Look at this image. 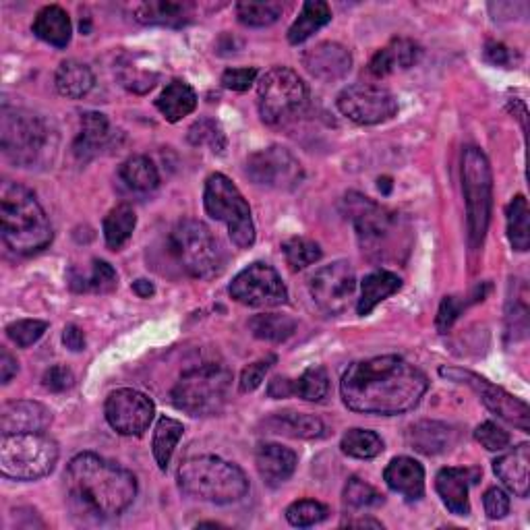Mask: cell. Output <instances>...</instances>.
I'll return each instance as SVG.
<instances>
[{"mask_svg": "<svg viewBox=\"0 0 530 530\" xmlns=\"http://www.w3.org/2000/svg\"><path fill=\"white\" fill-rule=\"evenodd\" d=\"M168 247L181 270L195 280H212L224 270V253L212 230L199 220H181L170 230Z\"/></svg>", "mask_w": 530, "mask_h": 530, "instance_id": "8", "label": "cell"}, {"mask_svg": "<svg viewBox=\"0 0 530 530\" xmlns=\"http://www.w3.org/2000/svg\"><path fill=\"white\" fill-rule=\"evenodd\" d=\"M104 415L108 425L116 433L137 437L150 429L156 415V406L145 394L131 388H123L108 396Z\"/></svg>", "mask_w": 530, "mask_h": 530, "instance_id": "18", "label": "cell"}, {"mask_svg": "<svg viewBox=\"0 0 530 530\" xmlns=\"http://www.w3.org/2000/svg\"><path fill=\"white\" fill-rule=\"evenodd\" d=\"M381 185H384V193H390V181H388V179H384V181L379 179V187H381Z\"/></svg>", "mask_w": 530, "mask_h": 530, "instance_id": "63", "label": "cell"}, {"mask_svg": "<svg viewBox=\"0 0 530 530\" xmlns=\"http://www.w3.org/2000/svg\"><path fill=\"white\" fill-rule=\"evenodd\" d=\"M189 141L195 147L208 145L214 154H222L226 147V135L222 127L212 119H201L189 129Z\"/></svg>", "mask_w": 530, "mask_h": 530, "instance_id": "49", "label": "cell"}, {"mask_svg": "<svg viewBox=\"0 0 530 530\" xmlns=\"http://www.w3.org/2000/svg\"><path fill=\"white\" fill-rule=\"evenodd\" d=\"M32 29L40 40H44L46 44H50L54 48H67L71 42V36H73L69 13L58 5L44 7L36 15Z\"/></svg>", "mask_w": 530, "mask_h": 530, "instance_id": "30", "label": "cell"}, {"mask_svg": "<svg viewBox=\"0 0 530 530\" xmlns=\"http://www.w3.org/2000/svg\"><path fill=\"white\" fill-rule=\"evenodd\" d=\"M439 375L446 377L450 381H456V384H464L470 390H475L481 398V402L497 415L499 419H504L506 423L518 427L520 431L528 433L530 425V410L528 404L522 402L520 398L512 396L510 392H506L504 388H499L495 384H491L489 379L473 373V371H466V369H456V367H441Z\"/></svg>", "mask_w": 530, "mask_h": 530, "instance_id": "14", "label": "cell"}, {"mask_svg": "<svg viewBox=\"0 0 530 530\" xmlns=\"http://www.w3.org/2000/svg\"><path fill=\"white\" fill-rule=\"evenodd\" d=\"M48 330V323L40 319H21L13 321L7 326V336L19 346V348H29L34 346Z\"/></svg>", "mask_w": 530, "mask_h": 530, "instance_id": "50", "label": "cell"}, {"mask_svg": "<svg viewBox=\"0 0 530 530\" xmlns=\"http://www.w3.org/2000/svg\"><path fill=\"white\" fill-rule=\"evenodd\" d=\"M475 439L489 452H502V450H506L510 446V441H512L508 431H504L502 427L491 423V421H487V423L477 427Z\"/></svg>", "mask_w": 530, "mask_h": 530, "instance_id": "51", "label": "cell"}, {"mask_svg": "<svg viewBox=\"0 0 530 530\" xmlns=\"http://www.w3.org/2000/svg\"><path fill=\"white\" fill-rule=\"evenodd\" d=\"M332 21V9L323 0H309L303 5L301 15L297 17L288 29V42L299 46L305 40H309L321 27H326Z\"/></svg>", "mask_w": 530, "mask_h": 530, "instance_id": "34", "label": "cell"}, {"mask_svg": "<svg viewBox=\"0 0 530 530\" xmlns=\"http://www.w3.org/2000/svg\"><path fill=\"white\" fill-rule=\"evenodd\" d=\"M116 137H119V131H114L110 121L106 119V114L102 112H85L81 116V131L79 137L73 145L75 156L81 162H87L100 154L102 150H108L116 143Z\"/></svg>", "mask_w": 530, "mask_h": 530, "instance_id": "22", "label": "cell"}, {"mask_svg": "<svg viewBox=\"0 0 530 530\" xmlns=\"http://www.w3.org/2000/svg\"><path fill=\"white\" fill-rule=\"evenodd\" d=\"M156 108L168 123H179L185 116L195 112L197 94L187 81L174 79L166 85V90L156 100Z\"/></svg>", "mask_w": 530, "mask_h": 530, "instance_id": "31", "label": "cell"}, {"mask_svg": "<svg viewBox=\"0 0 530 530\" xmlns=\"http://www.w3.org/2000/svg\"><path fill=\"white\" fill-rule=\"evenodd\" d=\"M278 359H276V355H270V357H265V359H259V361H255V363H251L249 367H245L243 369V373H241V392H253V390H257L259 386H261V381H263V377H265V373H268L270 369H272V365L276 363Z\"/></svg>", "mask_w": 530, "mask_h": 530, "instance_id": "52", "label": "cell"}, {"mask_svg": "<svg viewBox=\"0 0 530 530\" xmlns=\"http://www.w3.org/2000/svg\"><path fill=\"white\" fill-rule=\"evenodd\" d=\"M284 13L280 3H239L237 17L247 27H268Z\"/></svg>", "mask_w": 530, "mask_h": 530, "instance_id": "47", "label": "cell"}, {"mask_svg": "<svg viewBox=\"0 0 530 530\" xmlns=\"http://www.w3.org/2000/svg\"><path fill=\"white\" fill-rule=\"evenodd\" d=\"M42 384L46 390L50 392H65L69 388H73L75 384V375L71 373V369H67L65 365H54L50 367L44 377H42Z\"/></svg>", "mask_w": 530, "mask_h": 530, "instance_id": "55", "label": "cell"}, {"mask_svg": "<svg viewBox=\"0 0 530 530\" xmlns=\"http://www.w3.org/2000/svg\"><path fill=\"white\" fill-rule=\"evenodd\" d=\"M176 479L183 493L216 506L241 502L249 493V479L243 470L218 456L187 458L179 466Z\"/></svg>", "mask_w": 530, "mask_h": 530, "instance_id": "5", "label": "cell"}, {"mask_svg": "<svg viewBox=\"0 0 530 530\" xmlns=\"http://www.w3.org/2000/svg\"><path fill=\"white\" fill-rule=\"evenodd\" d=\"M528 468H530V446L528 444H520L518 448H514L512 452L504 454L502 458H497L493 462V470L499 477V481H502L518 497L528 495V489H530Z\"/></svg>", "mask_w": 530, "mask_h": 530, "instance_id": "28", "label": "cell"}, {"mask_svg": "<svg viewBox=\"0 0 530 530\" xmlns=\"http://www.w3.org/2000/svg\"><path fill=\"white\" fill-rule=\"evenodd\" d=\"M483 506H485V514L491 520H502L508 516L510 512V497L504 489L499 487H491L485 495H483Z\"/></svg>", "mask_w": 530, "mask_h": 530, "instance_id": "53", "label": "cell"}, {"mask_svg": "<svg viewBox=\"0 0 530 530\" xmlns=\"http://www.w3.org/2000/svg\"><path fill=\"white\" fill-rule=\"evenodd\" d=\"M230 388L232 373L224 365L205 363L179 377L170 392V400L191 417H212L226 406Z\"/></svg>", "mask_w": 530, "mask_h": 530, "instance_id": "7", "label": "cell"}, {"mask_svg": "<svg viewBox=\"0 0 530 530\" xmlns=\"http://www.w3.org/2000/svg\"><path fill=\"white\" fill-rule=\"evenodd\" d=\"M330 392V375L323 367L307 369L297 381H294V396L307 402H321Z\"/></svg>", "mask_w": 530, "mask_h": 530, "instance_id": "44", "label": "cell"}, {"mask_svg": "<svg viewBox=\"0 0 530 530\" xmlns=\"http://www.w3.org/2000/svg\"><path fill=\"white\" fill-rule=\"evenodd\" d=\"M265 429L276 435L292 437V439H319L326 435V425L321 419L305 412H276V415L263 421Z\"/></svg>", "mask_w": 530, "mask_h": 530, "instance_id": "29", "label": "cell"}, {"mask_svg": "<svg viewBox=\"0 0 530 530\" xmlns=\"http://www.w3.org/2000/svg\"><path fill=\"white\" fill-rule=\"evenodd\" d=\"M485 58L491 65L497 67H510L512 65V50L499 42H487L485 46Z\"/></svg>", "mask_w": 530, "mask_h": 530, "instance_id": "57", "label": "cell"}, {"mask_svg": "<svg viewBox=\"0 0 530 530\" xmlns=\"http://www.w3.org/2000/svg\"><path fill=\"white\" fill-rule=\"evenodd\" d=\"M303 65L315 79L334 83L350 73L352 56L338 42H321L303 54Z\"/></svg>", "mask_w": 530, "mask_h": 530, "instance_id": "19", "label": "cell"}, {"mask_svg": "<svg viewBox=\"0 0 530 530\" xmlns=\"http://www.w3.org/2000/svg\"><path fill=\"white\" fill-rule=\"evenodd\" d=\"M458 439V431L439 421H421L417 425H412L408 431V444L412 450H417L425 456H435L450 450Z\"/></svg>", "mask_w": 530, "mask_h": 530, "instance_id": "26", "label": "cell"}, {"mask_svg": "<svg viewBox=\"0 0 530 530\" xmlns=\"http://www.w3.org/2000/svg\"><path fill=\"white\" fill-rule=\"evenodd\" d=\"M58 137L44 116L25 110L3 106L0 112V147L3 154L21 168L42 166L52 160Z\"/></svg>", "mask_w": 530, "mask_h": 530, "instance_id": "6", "label": "cell"}, {"mask_svg": "<svg viewBox=\"0 0 530 530\" xmlns=\"http://www.w3.org/2000/svg\"><path fill=\"white\" fill-rule=\"evenodd\" d=\"M421 58V46L408 38H394L386 48L375 52L369 63V73L377 79H384L394 71L410 69Z\"/></svg>", "mask_w": 530, "mask_h": 530, "instance_id": "24", "label": "cell"}, {"mask_svg": "<svg viewBox=\"0 0 530 530\" xmlns=\"http://www.w3.org/2000/svg\"><path fill=\"white\" fill-rule=\"evenodd\" d=\"M133 292L137 294L139 299H150L152 294L156 292V288L150 280H137V282H133Z\"/></svg>", "mask_w": 530, "mask_h": 530, "instance_id": "61", "label": "cell"}, {"mask_svg": "<svg viewBox=\"0 0 530 530\" xmlns=\"http://www.w3.org/2000/svg\"><path fill=\"white\" fill-rule=\"evenodd\" d=\"M328 516H330V508L323 506L321 502H315V499H301V502H294L286 510V520L292 526H299V528L319 524Z\"/></svg>", "mask_w": 530, "mask_h": 530, "instance_id": "48", "label": "cell"}, {"mask_svg": "<svg viewBox=\"0 0 530 530\" xmlns=\"http://www.w3.org/2000/svg\"><path fill=\"white\" fill-rule=\"evenodd\" d=\"M63 342H65V346H67L69 350H73V352H81V350L85 348V336H83V332H81L77 326H73V323H71V326L65 328V332H63Z\"/></svg>", "mask_w": 530, "mask_h": 530, "instance_id": "59", "label": "cell"}, {"mask_svg": "<svg viewBox=\"0 0 530 530\" xmlns=\"http://www.w3.org/2000/svg\"><path fill=\"white\" fill-rule=\"evenodd\" d=\"M141 61V54H127L121 58L119 65H116V77H119L125 90L133 94L150 92L158 81V71Z\"/></svg>", "mask_w": 530, "mask_h": 530, "instance_id": "35", "label": "cell"}, {"mask_svg": "<svg viewBox=\"0 0 530 530\" xmlns=\"http://www.w3.org/2000/svg\"><path fill=\"white\" fill-rule=\"evenodd\" d=\"M384 481L392 491L406 497L408 502H419L425 495V468L415 458H394L386 468Z\"/></svg>", "mask_w": 530, "mask_h": 530, "instance_id": "25", "label": "cell"}, {"mask_svg": "<svg viewBox=\"0 0 530 530\" xmlns=\"http://www.w3.org/2000/svg\"><path fill=\"white\" fill-rule=\"evenodd\" d=\"M427 390V375L396 355L352 363L340 381L342 400L350 410L381 417L417 408Z\"/></svg>", "mask_w": 530, "mask_h": 530, "instance_id": "1", "label": "cell"}, {"mask_svg": "<svg viewBox=\"0 0 530 530\" xmlns=\"http://www.w3.org/2000/svg\"><path fill=\"white\" fill-rule=\"evenodd\" d=\"M133 13H135V19L143 25L183 27L191 23L195 15V5L174 3V0H150V3L135 5Z\"/></svg>", "mask_w": 530, "mask_h": 530, "instance_id": "27", "label": "cell"}, {"mask_svg": "<svg viewBox=\"0 0 530 530\" xmlns=\"http://www.w3.org/2000/svg\"><path fill=\"white\" fill-rule=\"evenodd\" d=\"M19 367H17V361L9 355L7 350H3V355H0V381L3 384H9V381L17 375Z\"/></svg>", "mask_w": 530, "mask_h": 530, "instance_id": "60", "label": "cell"}, {"mask_svg": "<svg viewBox=\"0 0 530 530\" xmlns=\"http://www.w3.org/2000/svg\"><path fill=\"white\" fill-rule=\"evenodd\" d=\"M203 205L210 218L226 224L232 243L239 249H249L255 243V224L249 203L228 176L216 172L205 181Z\"/></svg>", "mask_w": 530, "mask_h": 530, "instance_id": "12", "label": "cell"}, {"mask_svg": "<svg viewBox=\"0 0 530 530\" xmlns=\"http://www.w3.org/2000/svg\"><path fill=\"white\" fill-rule=\"evenodd\" d=\"M54 83H56L58 94L65 96V98H71V100H79V98L92 92L96 77H94L92 69L87 67L85 63L65 61V63H61V67L56 69Z\"/></svg>", "mask_w": 530, "mask_h": 530, "instance_id": "32", "label": "cell"}, {"mask_svg": "<svg viewBox=\"0 0 530 530\" xmlns=\"http://www.w3.org/2000/svg\"><path fill=\"white\" fill-rule=\"evenodd\" d=\"M257 473L272 487L286 483L297 470V454L280 444H259L255 450Z\"/></svg>", "mask_w": 530, "mask_h": 530, "instance_id": "23", "label": "cell"}, {"mask_svg": "<svg viewBox=\"0 0 530 530\" xmlns=\"http://www.w3.org/2000/svg\"><path fill=\"white\" fill-rule=\"evenodd\" d=\"M183 423H179L176 419H170V417H162L156 425V431H154V441H152V450H154V458L160 466V470H166L170 460H172V454L176 450V446H179V441L183 437Z\"/></svg>", "mask_w": 530, "mask_h": 530, "instance_id": "39", "label": "cell"}, {"mask_svg": "<svg viewBox=\"0 0 530 530\" xmlns=\"http://www.w3.org/2000/svg\"><path fill=\"white\" fill-rule=\"evenodd\" d=\"M508 338L510 340H522L528 332V288L522 280H516L514 294L508 299Z\"/></svg>", "mask_w": 530, "mask_h": 530, "instance_id": "43", "label": "cell"}, {"mask_svg": "<svg viewBox=\"0 0 530 530\" xmlns=\"http://www.w3.org/2000/svg\"><path fill=\"white\" fill-rule=\"evenodd\" d=\"M257 79V69L253 67H239V69H228L222 75V85L226 90L232 92H247L249 87L255 83Z\"/></svg>", "mask_w": 530, "mask_h": 530, "instance_id": "54", "label": "cell"}, {"mask_svg": "<svg viewBox=\"0 0 530 530\" xmlns=\"http://www.w3.org/2000/svg\"><path fill=\"white\" fill-rule=\"evenodd\" d=\"M344 504L352 510H371L384 504V495L359 477H350L344 487Z\"/></svg>", "mask_w": 530, "mask_h": 530, "instance_id": "46", "label": "cell"}, {"mask_svg": "<svg viewBox=\"0 0 530 530\" xmlns=\"http://www.w3.org/2000/svg\"><path fill=\"white\" fill-rule=\"evenodd\" d=\"M342 452L350 458H359V460H371L384 452V441L375 433L367 429H348L342 437L340 444Z\"/></svg>", "mask_w": 530, "mask_h": 530, "instance_id": "42", "label": "cell"}, {"mask_svg": "<svg viewBox=\"0 0 530 530\" xmlns=\"http://www.w3.org/2000/svg\"><path fill=\"white\" fill-rule=\"evenodd\" d=\"M121 181L135 193H152L160 185V172L147 156H133L119 168Z\"/></svg>", "mask_w": 530, "mask_h": 530, "instance_id": "37", "label": "cell"}, {"mask_svg": "<svg viewBox=\"0 0 530 530\" xmlns=\"http://www.w3.org/2000/svg\"><path fill=\"white\" fill-rule=\"evenodd\" d=\"M65 483L73 506L98 518L121 516L137 497V479L131 470L92 452L69 462Z\"/></svg>", "mask_w": 530, "mask_h": 530, "instance_id": "2", "label": "cell"}, {"mask_svg": "<svg viewBox=\"0 0 530 530\" xmlns=\"http://www.w3.org/2000/svg\"><path fill=\"white\" fill-rule=\"evenodd\" d=\"M338 110L357 125H381L394 119L398 100L386 87L373 83H355L340 92Z\"/></svg>", "mask_w": 530, "mask_h": 530, "instance_id": "15", "label": "cell"}, {"mask_svg": "<svg viewBox=\"0 0 530 530\" xmlns=\"http://www.w3.org/2000/svg\"><path fill=\"white\" fill-rule=\"evenodd\" d=\"M286 263L292 270H305L321 259V247L305 237H292L282 245Z\"/></svg>", "mask_w": 530, "mask_h": 530, "instance_id": "45", "label": "cell"}, {"mask_svg": "<svg viewBox=\"0 0 530 530\" xmlns=\"http://www.w3.org/2000/svg\"><path fill=\"white\" fill-rule=\"evenodd\" d=\"M400 288H402V280L392 272L379 270V272L365 276V280L361 282V299L357 305L359 315H369L379 303L390 299L392 294H396Z\"/></svg>", "mask_w": 530, "mask_h": 530, "instance_id": "33", "label": "cell"}, {"mask_svg": "<svg viewBox=\"0 0 530 530\" xmlns=\"http://www.w3.org/2000/svg\"><path fill=\"white\" fill-rule=\"evenodd\" d=\"M481 481V468H444L435 479V489L444 506L456 516L470 514L468 489Z\"/></svg>", "mask_w": 530, "mask_h": 530, "instance_id": "20", "label": "cell"}, {"mask_svg": "<svg viewBox=\"0 0 530 530\" xmlns=\"http://www.w3.org/2000/svg\"><path fill=\"white\" fill-rule=\"evenodd\" d=\"M268 396L270 398H288V396H294V381L292 379H286V377H276L270 381L268 386Z\"/></svg>", "mask_w": 530, "mask_h": 530, "instance_id": "58", "label": "cell"}, {"mask_svg": "<svg viewBox=\"0 0 530 530\" xmlns=\"http://www.w3.org/2000/svg\"><path fill=\"white\" fill-rule=\"evenodd\" d=\"M346 218L355 224L361 251L373 261H400L410 247L406 220L361 193H348L342 201Z\"/></svg>", "mask_w": 530, "mask_h": 530, "instance_id": "3", "label": "cell"}, {"mask_svg": "<svg viewBox=\"0 0 530 530\" xmlns=\"http://www.w3.org/2000/svg\"><path fill=\"white\" fill-rule=\"evenodd\" d=\"M342 526H357V528H384V524L373 518H359V520H344Z\"/></svg>", "mask_w": 530, "mask_h": 530, "instance_id": "62", "label": "cell"}, {"mask_svg": "<svg viewBox=\"0 0 530 530\" xmlns=\"http://www.w3.org/2000/svg\"><path fill=\"white\" fill-rule=\"evenodd\" d=\"M230 297L253 309H270L288 303V290L280 274L268 263H251L230 284Z\"/></svg>", "mask_w": 530, "mask_h": 530, "instance_id": "13", "label": "cell"}, {"mask_svg": "<svg viewBox=\"0 0 530 530\" xmlns=\"http://www.w3.org/2000/svg\"><path fill=\"white\" fill-rule=\"evenodd\" d=\"M116 284H119V276H116L112 265L104 259H94L90 272H79L75 268L69 272V286L75 292L106 294L112 292Z\"/></svg>", "mask_w": 530, "mask_h": 530, "instance_id": "36", "label": "cell"}, {"mask_svg": "<svg viewBox=\"0 0 530 530\" xmlns=\"http://www.w3.org/2000/svg\"><path fill=\"white\" fill-rule=\"evenodd\" d=\"M135 226H137V216L131 205L121 203L116 205V208H112L104 218V239L108 249L112 251L123 249L133 237Z\"/></svg>", "mask_w": 530, "mask_h": 530, "instance_id": "38", "label": "cell"}, {"mask_svg": "<svg viewBox=\"0 0 530 530\" xmlns=\"http://www.w3.org/2000/svg\"><path fill=\"white\" fill-rule=\"evenodd\" d=\"M309 290L315 305L323 313L330 317L342 315L350 307V301L355 299V290H357L355 270H352V265L344 259L323 265L321 270H317L311 276Z\"/></svg>", "mask_w": 530, "mask_h": 530, "instance_id": "17", "label": "cell"}, {"mask_svg": "<svg viewBox=\"0 0 530 530\" xmlns=\"http://www.w3.org/2000/svg\"><path fill=\"white\" fill-rule=\"evenodd\" d=\"M257 104L265 125H288L309 104L307 83L292 69L274 67L259 79Z\"/></svg>", "mask_w": 530, "mask_h": 530, "instance_id": "11", "label": "cell"}, {"mask_svg": "<svg viewBox=\"0 0 530 530\" xmlns=\"http://www.w3.org/2000/svg\"><path fill=\"white\" fill-rule=\"evenodd\" d=\"M245 174L257 187L292 191L303 181V166L286 147L272 145L249 156Z\"/></svg>", "mask_w": 530, "mask_h": 530, "instance_id": "16", "label": "cell"}, {"mask_svg": "<svg viewBox=\"0 0 530 530\" xmlns=\"http://www.w3.org/2000/svg\"><path fill=\"white\" fill-rule=\"evenodd\" d=\"M249 330L259 340L284 342L286 338H290L294 334V330H297V321L288 315L265 313V315H255L249 321Z\"/></svg>", "mask_w": 530, "mask_h": 530, "instance_id": "41", "label": "cell"}, {"mask_svg": "<svg viewBox=\"0 0 530 530\" xmlns=\"http://www.w3.org/2000/svg\"><path fill=\"white\" fill-rule=\"evenodd\" d=\"M0 224L5 245L25 257L44 251L54 237L50 220L36 195L11 181L0 187Z\"/></svg>", "mask_w": 530, "mask_h": 530, "instance_id": "4", "label": "cell"}, {"mask_svg": "<svg viewBox=\"0 0 530 530\" xmlns=\"http://www.w3.org/2000/svg\"><path fill=\"white\" fill-rule=\"evenodd\" d=\"M52 425V412L40 402L17 400L0 408V431L7 433H44Z\"/></svg>", "mask_w": 530, "mask_h": 530, "instance_id": "21", "label": "cell"}, {"mask_svg": "<svg viewBox=\"0 0 530 530\" xmlns=\"http://www.w3.org/2000/svg\"><path fill=\"white\" fill-rule=\"evenodd\" d=\"M58 444L44 433H7L0 439V473L13 481H38L58 462Z\"/></svg>", "mask_w": 530, "mask_h": 530, "instance_id": "10", "label": "cell"}, {"mask_svg": "<svg viewBox=\"0 0 530 530\" xmlns=\"http://www.w3.org/2000/svg\"><path fill=\"white\" fill-rule=\"evenodd\" d=\"M508 220V239L512 249L528 251L530 247V212L524 195H516L506 212Z\"/></svg>", "mask_w": 530, "mask_h": 530, "instance_id": "40", "label": "cell"}, {"mask_svg": "<svg viewBox=\"0 0 530 530\" xmlns=\"http://www.w3.org/2000/svg\"><path fill=\"white\" fill-rule=\"evenodd\" d=\"M466 305L468 303H462L456 297H446L444 301H441V307L437 313V330L441 334H446L454 326V321L460 317L462 309H466Z\"/></svg>", "mask_w": 530, "mask_h": 530, "instance_id": "56", "label": "cell"}, {"mask_svg": "<svg viewBox=\"0 0 530 530\" xmlns=\"http://www.w3.org/2000/svg\"><path fill=\"white\" fill-rule=\"evenodd\" d=\"M462 191L466 201V224L470 249H479L491 222L493 174L487 156L475 145L462 152Z\"/></svg>", "mask_w": 530, "mask_h": 530, "instance_id": "9", "label": "cell"}]
</instances>
